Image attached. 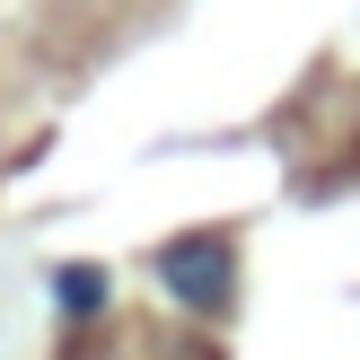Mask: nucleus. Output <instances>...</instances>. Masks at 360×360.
<instances>
[{
  "label": "nucleus",
  "instance_id": "obj_1",
  "mask_svg": "<svg viewBox=\"0 0 360 360\" xmlns=\"http://www.w3.org/2000/svg\"><path fill=\"white\" fill-rule=\"evenodd\" d=\"M158 281L176 290V308L220 316L229 290H238V246H229V238H176L167 255H158Z\"/></svg>",
  "mask_w": 360,
  "mask_h": 360
},
{
  "label": "nucleus",
  "instance_id": "obj_2",
  "mask_svg": "<svg viewBox=\"0 0 360 360\" xmlns=\"http://www.w3.org/2000/svg\"><path fill=\"white\" fill-rule=\"evenodd\" d=\"M97 299H105V281H97V273H62V308H79V316H88Z\"/></svg>",
  "mask_w": 360,
  "mask_h": 360
}]
</instances>
